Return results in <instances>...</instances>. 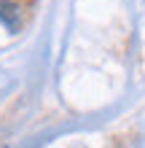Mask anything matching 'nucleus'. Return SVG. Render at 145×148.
Returning <instances> with one entry per match:
<instances>
[{
	"instance_id": "f257e3e1",
	"label": "nucleus",
	"mask_w": 145,
	"mask_h": 148,
	"mask_svg": "<svg viewBox=\"0 0 145 148\" xmlns=\"http://www.w3.org/2000/svg\"><path fill=\"white\" fill-rule=\"evenodd\" d=\"M16 19H19V5L3 0V3H0V22H3L8 30H16Z\"/></svg>"
}]
</instances>
